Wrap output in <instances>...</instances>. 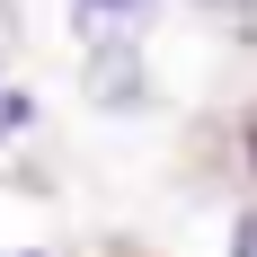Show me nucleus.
<instances>
[{"mask_svg": "<svg viewBox=\"0 0 257 257\" xmlns=\"http://www.w3.org/2000/svg\"><path fill=\"white\" fill-rule=\"evenodd\" d=\"M142 0H80V18H133Z\"/></svg>", "mask_w": 257, "mask_h": 257, "instance_id": "nucleus-2", "label": "nucleus"}, {"mask_svg": "<svg viewBox=\"0 0 257 257\" xmlns=\"http://www.w3.org/2000/svg\"><path fill=\"white\" fill-rule=\"evenodd\" d=\"M204 9H213V18H231V27H248V36H257V0H204Z\"/></svg>", "mask_w": 257, "mask_h": 257, "instance_id": "nucleus-1", "label": "nucleus"}]
</instances>
